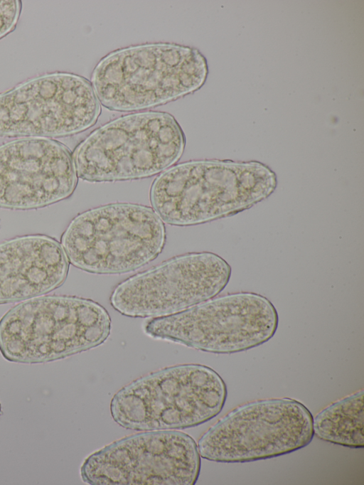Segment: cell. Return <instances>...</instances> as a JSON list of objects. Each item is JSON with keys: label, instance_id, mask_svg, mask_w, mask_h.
<instances>
[{"label": "cell", "instance_id": "cell-12", "mask_svg": "<svg viewBox=\"0 0 364 485\" xmlns=\"http://www.w3.org/2000/svg\"><path fill=\"white\" fill-rule=\"evenodd\" d=\"M77 177L70 151L56 140L22 137L0 145V208L36 209L65 200Z\"/></svg>", "mask_w": 364, "mask_h": 485}, {"label": "cell", "instance_id": "cell-11", "mask_svg": "<svg viewBox=\"0 0 364 485\" xmlns=\"http://www.w3.org/2000/svg\"><path fill=\"white\" fill-rule=\"evenodd\" d=\"M230 276V266L219 255L187 253L121 282L109 302L129 317L168 316L213 298L228 285Z\"/></svg>", "mask_w": 364, "mask_h": 485}, {"label": "cell", "instance_id": "cell-9", "mask_svg": "<svg viewBox=\"0 0 364 485\" xmlns=\"http://www.w3.org/2000/svg\"><path fill=\"white\" fill-rule=\"evenodd\" d=\"M200 464L197 444L189 435L141 431L89 455L80 476L91 485H194Z\"/></svg>", "mask_w": 364, "mask_h": 485}, {"label": "cell", "instance_id": "cell-7", "mask_svg": "<svg viewBox=\"0 0 364 485\" xmlns=\"http://www.w3.org/2000/svg\"><path fill=\"white\" fill-rule=\"evenodd\" d=\"M313 416L299 400L268 398L236 407L198 441L200 457L222 463L270 459L305 447L314 437Z\"/></svg>", "mask_w": 364, "mask_h": 485}, {"label": "cell", "instance_id": "cell-6", "mask_svg": "<svg viewBox=\"0 0 364 485\" xmlns=\"http://www.w3.org/2000/svg\"><path fill=\"white\" fill-rule=\"evenodd\" d=\"M166 241L162 220L151 208L114 203L76 215L60 245L69 263L95 274H122L154 260Z\"/></svg>", "mask_w": 364, "mask_h": 485}, {"label": "cell", "instance_id": "cell-13", "mask_svg": "<svg viewBox=\"0 0 364 485\" xmlns=\"http://www.w3.org/2000/svg\"><path fill=\"white\" fill-rule=\"evenodd\" d=\"M69 262L55 239L41 234L0 243V304L43 295L65 281Z\"/></svg>", "mask_w": 364, "mask_h": 485}, {"label": "cell", "instance_id": "cell-8", "mask_svg": "<svg viewBox=\"0 0 364 485\" xmlns=\"http://www.w3.org/2000/svg\"><path fill=\"white\" fill-rule=\"evenodd\" d=\"M279 324L274 304L254 292L210 299L181 312L148 320L144 332L205 352L233 353L268 341Z\"/></svg>", "mask_w": 364, "mask_h": 485}, {"label": "cell", "instance_id": "cell-16", "mask_svg": "<svg viewBox=\"0 0 364 485\" xmlns=\"http://www.w3.org/2000/svg\"><path fill=\"white\" fill-rule=\"evenodd\" d=\"M1 415H2V408H1V405L0 403V417L1 416Z\"/></svg>", "mask_w": 364, "mask_h": 485}, {"label": "cell", "instance_id": "cell-10", "mask_svg": "<svg viewBox=\"0 0 364 485\" xmlns=\"http://www.w3.org/2000/svg\"><path fill=\"white\" fill-rule=\"evenodd\" d=\"M100 114V101L85 78L43 74L0 93V137H67L92 127Z\"/></svg>", "mask_w": 364, "mask_h": 485}, {"label": "cell", "instance_id": "cell-5", "mask_svg": "<svg viewBox=\"0 0 364 485\" xmlns=\"http://www.w3.org/2000/svg\"><path fill=\"white\" fill-rule=\"evenodd\" d=\"M184 133L170 114L149 111L115 119L92 132L73 156L77 176L89 182L148 178L181 157Z\"/></svg>", "mask_w": 364, "mask_h": 485}, {"label": "cell", "instance_id": "cell-3", "mask_svg": "<svg viewBox=\"0 0 364 485\" xmlns=\"http://www.w3.org/2000/svg\"><path fill=\"white\" fill-rule=\"evenodd\" d=\"M112 321L97 302L68 295H41L18 304L0 319V352L9 361L43 363L103 343Z\"/></svg>", "mask_w": 364, "mask_h": 485}, {"label": "cell", "instance_id": "cell-4", "mask_svg": "<svg viewBox=\"0 0 364 485\" xmlns=\"http://www.w3.org/2000/svg\"><path fill=\"white\" fill-rule=\"evenodd\" d=\"M227 395L225 383L211 368L179 364L126 385L113 395L109 410L113 420L127 430H178L216 417Z\"/></svg>", "mask_w": 364, "mask_h": 485}, {"label": "cell", "instance_id": "cell-14", "mask_svg": "<svg viewBox=\"0 0 364 485\" xmlns=\"http://www.w3.org/2000/svg\"><path fill=\"white\" fill-rule=\"evenodd\" d=\"M363 389L330 404L313 417L314 435L343 447L363 448Z\"/></svg>", "mask_w": 364, "mask_h": 485}, {"label": "cell", "instance_id": "cell-1", "mask_svg": "<svg viewBox=\"0 0 364 485\" xmlns=\"http://www.w3.org/2000/svg\"><path fill=\"white\" fill-rule=\"evenodd\" d=\"M276 186V175L261 163L191 161L159 175L149 198L162 221L188 226L247 209L269 196Z\"/></svg>", "mask_w": 364, "mask_h": 485}, {"label": "cell", "instance_id": "cell-2", "mask_svg": "<svg viewBox=\"0 0 364 485\" xmlns=\"http://www.w3.org/2000/svg\"><path fill=\"white\" fill-rule=\"evenodd\" d=\"M207 74L205 58L197 49L158 43L110 53L97 63L91 81L104 107L131 112L192 93L203 85Z\"/></svg>", "mask_w": 364, "mask_h": 485}, {"label": "cell", "instance_id": "cell-15", "mask_svg": "<svg viewBox=\"0 0 364 485\" xmlns=\"http://www.w3.org/2000/svg\"><path fill=\"white\" fill-rule=\"evenodd\" d=\"M21 6L18 0H0V39L16 28Z\"/></svg>", "mask_w": 364, "mask_h": 485}]
</instances>
